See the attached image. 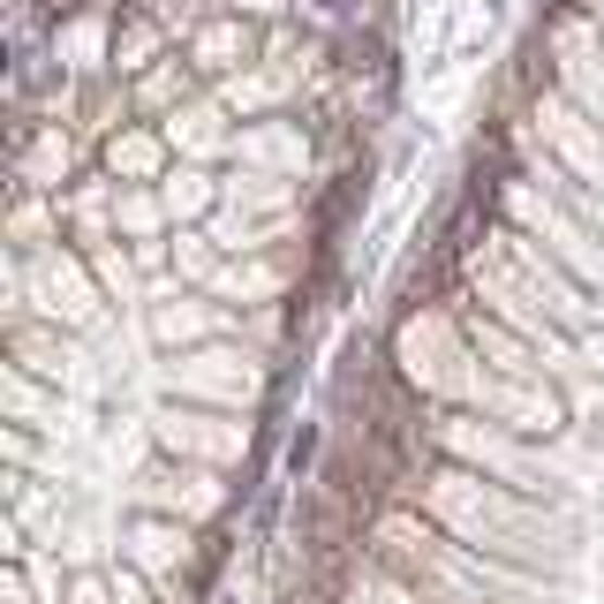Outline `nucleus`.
<instances>
[{
	"label": "nucleus",
	"instance_id": "1",
	"mask_svg": "<svg viewBox=\"0 0 604 604\" xmlns=\"http://www.w3.org/2000/svg\"><path fill=\"white\" fill-rule=\"evenodd\" d=\"M393 0H15L8 604H204L370 166Z\"/></svg>",
	"mask_w": 604,
	"mask_h": 604
},
{
	"label": "nucleus",
	"instance_id": "2",
	"mask_svg": "<svg viewBox=\"0 0 604 604\" xmlns=\"http://www.w3.org/2000/svg\"><path fill=\"white\" fill-rule=\"evenodd\" d=\"M295 604H604V0H544L348 378Z\"/></svg>",
	"mask_w": 604,
	"mask_h": 604
}]
</instances>
